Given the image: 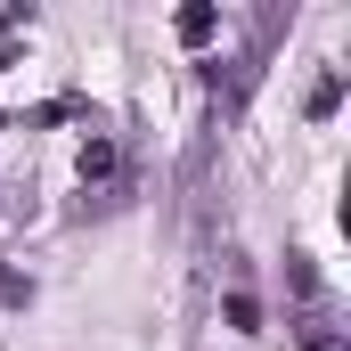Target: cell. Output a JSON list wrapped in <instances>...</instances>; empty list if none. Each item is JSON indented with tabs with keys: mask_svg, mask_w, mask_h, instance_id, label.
Returning a JSON list of instances; mask_svg holds the SVG:
<instances>
[{
	"mask_svg": "<svg viewBox=\"0 0 351 351\" xmlns=\"http://www.w3.org/2000/svg\"><path fill=\"white\" fill-rule=\"evenodd\" d=\"M172 33H180V49H204V41L221 33V8H213V0H188V8L172 16Z\"/></svg>",
	"mask_w": 351,
	"mask_h": 351,
	"instance_id": "obj_1",
	"label": "cell"
},
{
	"mask_svg": "<svg viewBox=\"0 0 351 351\" xmlns=\"http://www.w3.org/2000/svg\"><path fill=\"white\" fill-rule=\"evenodd\" d=\"M114 164H123V156H114V139H106V131H90V139H82V188H90V180H98V188H114Z\"/></svg>",
	"mask_w": 351,
	"mask_h": 351,
	"instance_id": "obj_2",
	"label": "cell"
},
{
	"mask_svg": "<svg viewBox=\"0 0 351 351\" xmlns=\"http://www.w3.org/2000/svg\"><path fill=\"white\" fill-rule=\"evenodd\" d=\"M0 311H33V278L16 262H0Z\"/></svg>",
	"mask_w": 351,
	"mask_h": 351,
	"instance_id": "obj_3",
	"label": "cell"
},
{
	"mask_svg": "<svg viewBox=\"0 0 351 351\" xmlns=\"http://www.w3.org/2000/svg\"><path fill=\"white\" fill-rule=\"evenodd\" d=\"M302 106H311V123H327V114L343 106V74H319V82H311V98H302Z\"/></svg>",
	"mask_w": 351,
	"mask_h": 351,
	"instance_id": "obj_4",
	"label": "cell"
},
{
	"mask_svg": "<svg viewBox=\"0 0 351 351\" xmlns=\"http://www.w3.org/2000/svg\"><path fill=\"white\" fill-rule=\"evenodd\" d=\"M229 327H237V335H254V327H262V302H254L245 286H229Z\"/></svg>",
	"mask_w": 351,
	"mask_h": 351,
	"instance_id": "obj_5",
	"label": "cell"
},
{
	"mask_svg": "<svg viewBox=\"0 0 351 351\" xmlns=\"http://www.w3.org/2000/svg\"><path fill=\"white\" fill-rule=\"evenodd\" d=\"M0 131H8V114H0Z\"/></svg>",
	"mask_w": 351,
	"mask_h": 351,
	"instance_id": "obj_6",
	"label": "cell"
}]
</instances>
